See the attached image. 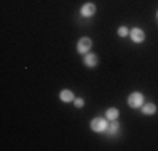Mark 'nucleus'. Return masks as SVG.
Instances as JSON below:
<instances>
[{"label": "nucleus", "mask_w": 158, "mask_h": 151, "mask_svg": "<svg viewBox=\"0 0 158 151\" xmlns=\"http://www.w3.org/2000/svg\"><path fill=\"white\" fill-rule=\"evenodd\" d=\"M91 128H93V131H98V133L106 131L108 129V121H104V118H94L91 121Z\"/></svg>", "instance_id": "obj_1"}, {"label": "nucleus", "mask_w": 158, "mask_h": 151, "mask_svg": "<svg viewBox=\"0 0 158 151\" xmlns=\"http://www.w3.org/2000/svg\"><path fill=\"white\" fill-rule=\"evenodd\" d=\"M93 47V40L89 39V37H82L81 40L77 42V51L81 52V54H86V52H89Z\"/></svg>", "instance_id": "obj_2"}, {"label": "nucleus", "mask_w": 158, "mask_h": 151, "mask_svg": "<svg viewBox=\"0 0 158 151\" xmlns=\"http://www.w3.org/2000/svg\"><path fill=\"white\" fill-rule=\"evenodd\" d=\"M128 104H130V108H140L143 104V96L140 92H131L128 97Z\"/></svg>", "instance_id": "obj_3"}, {"label": "nucleus", "mask_w": 158, "mask_h": 151, "mask_svg": "<svg viewBox=\"0 0 158 151\" xmlns=\"http://www.w3.org/2000/svg\"><path fill=\"white\" fill-rule=\"evenodd\" d=\"M94 12H96L94 3H84V5H82V9H81V14L84 15V17H93Z\"/></svg>", "instance_id": "obj_4"}, {"label": "nucleus", "mask_w": 158, "mask_h": 151, "mask_svg": "<svg viewBox=\"0 0 158 151\" xmlns=\"http://www.w3.org/2000/svg\"><path fill=\"white\" fill-rule=\"evenodd\" d=\"M131 40H135L136 44H140L145 40V32L141 29H133L131 30Z\"/></svg>", "instance_id": "obj_5"}, {"label": "nucleus", "mask_w": 158, "mask_h": 151, "mask_svg": "<svg viewBox=\"0 0 158 151\" xmlns=\"http://www.w3.org/2000/svg\"><path fill=\"white\" fill-rule=\"evenodd\" d=\"M59 97H61V101H64V103H69V101L74 99V94L71 92L69 89H62L61 94H59Z\"/></svg>", "instance_id": "obj_6"}, {"label": "nucleus", "mask_w": 158, "mask_h": 151, "mask_svg": "<svg viewBox=\"0 0 158 151\" xmlns=\"http://www.w3.org/2000/svg\"><path fill=\"white\" fill-rule=\"evenodd\" d=\"M84 64L88 67H94L96 64H98V57H96V54H86V57H84Z\"/></svg>", "instance_id": "obj_7"}, {"label": "nucleus", "mask_w": 158, "mask_h": 151, "mask_svg": "<svg viewBox=\"0 0 158 151\" xmlns=\"http://www.w3.org/2000/svg\"><path fill=\"white\" fill-rule=\"evenodd\" d=\"M141 111L145 112V114H155V112H156V106L153 103H148V104H145V108H141Z\"/></svg>", "instance_id": "obj_8"}, {"label": "nucleus", "mask_w": 158, "mask_h": 151, "mask_svg": "<svg viewBox=\"0 0 158 151\" xmlns=\"http://www.w3.org/2000/svg\"><path fill=\"white\" fill-rule=\"evenodd\" d=\"M118 116H119V111H118V109H114V108L108 109V112H106V118L110 119V121H114V119H118Z\"/></svg>", "instance_id": "obj_9"}, {"label": "nucleus", "mask_w": 158, "mask_h": 151, "mask_svg": "<svg viewBox=\"0 0 158 151\" xmlns=\"http://www.w3.org/2000/svg\"><path fill=\"white\" fill-rule=\"evenodd\" d=\"M118 131H119V126H118V121L114 119V121H113V124L108 128V133H110V134H116Z\"/></svg>", "instance_id": "obj_10"}, {"label": "nucleus", "mask_w": 158, "mask_h": 151, "mask_svg": "<svg viewBox=\"0 0 158 151\" xmlns=\"http://www.w3.org/2000/svg\"><path fill=\"white\" fill-rule=\"evenodd\" d=\"M118 34H119L121 37H126V35H128V29H126V27H119V32H118Z\"/></svg>", "instance_id": "obj_11"}, {"label": "nucleus", "mask_w": 158, "mask_h": 151, "mask_svg": "<svg viewBox=\"0 0 158 151\" xmlns=\"http://www.w3.org/2000/svg\"><path fill=\"white\" fill-rule=\"evenodd\" d=\"M74 104H76V108H82V106H84V101L82 99H74Z\"/></svg>", "instance_id": "obj_12"}]
</instances>
